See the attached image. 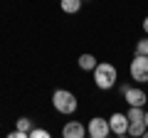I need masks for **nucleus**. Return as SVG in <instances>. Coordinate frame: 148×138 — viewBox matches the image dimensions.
<instances>
[{
	"mask_svg": "<svg viewBox=\"0 0 148 138\" xmlns=\"http://www.w3.org/2000/svg\"><path fill=\"white\" fill-rule=\"evenodd\" d=\"M116 81H119V72H116V67L114 64H109V62H99L94 67V84L99 86V89H114L116 86Z\"/></svg>",
	"mask_w": 148,
	"mask_h": 138,
	"instance_id": "nucleus-1",
	"label": "nucleus"
},
{
	"mask_svg": "<svg viewBox=\"0 0 148 138\" xmlns=\"http://www.w3.org/2000/svg\"><path fill=\"white\" fill-rule=\"evenodd\" d=\"M52 106H54V111L69 116V113L77 111V96H74L72 91H67V89H54V94H52Z\"/></svg>",
	"mask_w": 148,
	"mask_h": 138,
	"instance_id": "nucleus-2",
	"label": "nucleus"
},
{
	"mask_svg": "<svg viewBox=\"0 0 148 138\" xmlns=\"http://www.w3.org/2000/svg\"><path fill=\"white\" fill-rule=\"evenodd\" d=\"M126 116H128V136H143V131H146V121H143L146 111H143V106H128Z\"/></svg>",
	"mask_w": 148,
	"mask_h": 138,
	"instance_id": "nucleus-3",
	"label": "nucleus"
},
{
	"mask_svg": "<svg viewBox=\"0 0 148 138\" xmlns=\"http://www.w3.org/2000/svg\"><path fill=\"white\" fill-rule=\"evenodd\" d=\"M128 72H131V79L133 81H148V57L146 54H133V62L131 67H128Z\"/></svg>",
	"mask_w": 148,
	"mask_h": 138,
	"instance_id": "nucleus-4",
	"label": "nucleus"
},
{
	"mask_svg": "<svg viewBox=\"0 0 148 138\" xmlns=\"http://www.w3.org/2000/svg\"><path fill=\"white\" fill-rule=\"evenodd\" d=\"M111 133V126H109V118H101V116H94L86 126V136L91 138H106Z\"/></svg>",
	"mask_w": 148,
	"mask_h": 138,
	"instance_id": "nucleus-5",
	"label": "nucleus"
},
{
	"mask_svg": "<svg viewBox=\"0 0 148 138\" xmlns=\"http://www.w3.org/2000/svg\"><path fill=\"white\" fill-rule=\"evenodd\" d=\"M123 101H126L128 106H146L148 94L143 89H138V86H128V89L123 91Z\"/></svg>",
	"mask_w": 148,
	"mask_h": 138,
	"instance_id": "nucleus-6",
	"label": "nucleus"
},
{
	"mask_svg": "<svg viewBox=\"0 0 148 138\" xmlns=\"http://www.w3.org/2000/svg\"><path fill=\"white\" fill-rule=\"evenodd\" d=\"M109 126H111V133H116V136H126L128 133V116L126 113H119L114 111L109 118Z\"/></svg>",
	"mask_w": 148,
	"mask_h": 138,
	"instance_id": "nucleus-7",
	"label": "nucleus"
},
{
	"mask_svg": "<svg viewBox=\"0 0 148 138\" xmlns=\"http://www.w3.org/2000/svg\"><path fill=\"white\" fill-rule=\"evenodd\" d=\"M62 136L64 138H84L86 136V126H82L79 121H67L62 128Z\"/></svg>",
	"mask_w": 148,
	"mask_h": 138,
	"instance_id": "nucleus-8",
	"label": "nucleus"
},
{
	"mask_svg": "<svg viewBox=\"0 0 148 138\" xmlns=\"http://www.w3.org/2000/svg\"><path fill=\"white\" fill-rule=\"evenodd\" d=\"M77 64H79V69H84V72H94V67H96L99 62H96L94 54L86 52V54H82V57H79V62H77Z\"/></svg>",
	"mask_w": 148,
	"mask_h": 138,
	"instance_id": "nucleus-9",
	"label": "nucleus"
},
{
	"mask_svg": "<svg viewBox=\"0 0 148 138\" xmlns=\"http://www.w3.org/2000/svg\"><path fill=\"white\" fill-rule=\"evenodd\" d=\"M82 3H84V0H59V5H62V10L67 12V15L79 12L82 10Z\"/></svg>",
	"mask_w": 148,
	"mask_h": 138,
	"instance_id": "nucleus-10",
	"label": "nucleus"
},
{
	"mask_svg": "<svg viewBox=\"0 0 148 138\" xmlns=\"http://www.w3.org/2000/svg\"><path fill=\"white\" fill-rule=\"evenodd\" d=\"M15 128L22 133V138H27V133H30V128H32V121L27 116H20V118H17V123H15Z\"/></svg>",
	"mask_w": 148,
	"mask_h": 138,
	"instance_id": "nucleus-11",
	"label": "nucleus"
},
{
	"mask_svg": "<svg viewBox=\"0 0 148 138\" xmlns=\"http://www.w3.org/2000/svg\"><path fill=\"white\" fill-rule=\"evenodd\" d=\"M27 138H49V131H45V128H30V133H27Z\"/></svg>",
	"mask_w": 148,
	"mask_h": 138,
	"instance_id": "nucleus-12",
	"label": "nucleus"
},
{
	"mask_svg": "<svg viewBox=\"0 0 148 138\" xmlns=\"http://www.w3.org/2000/svg\"><path fill=\"white\" fill-rule=\"evenodd\" d=\"M136 54H146L148 57V37H143V40L136 42Z\"/></svg>",
	"mask_w": 148,
	"mask_h": 138,
	"instance_id": "nucleus-13",
	"label": "nucleus"
},
{
	"mask_svg": "<svg viewBox=\"0 0 148 138\" xmlns=\"http://www.w3.org/2000/svg\"><path fill=\"white\" fill-rule=\"evenodd\" d=\"M143 32H146V35H148V17H146V20H143Z\"/></svg>",
	"mask_w": 148,
	"mask_h": 138,
	"instance_id": "nucleus-14",
	"label": "nucleus"
},
{
	"mask_svg": "<svg viewBox=\"0 0 148 138\" xmlns=\"http://www.w3.org/2000/svg\"><path fill=\"white\" fill-rule=\"evenodd\" d=\"M143 121H146V128H148V111H146V116H143Z\"/></svg>",
	"mask_w": 148,
	"mask_h": 138,
	"instance_id": "nucleus-15",
	"label": "nucleus"
},
{
	"mask_svg": "<svg viewBox=\"0 0 148 138\" xmlns=\"http://www.w3.org/2000/svg\"><path fill=\"white\" fill-rule=\"evenodd\" d=\"M143 136H146V138H148V128H146V131H143Z\"/></svg>",
	"mask_w": 148,
	"mask_h": 138,
	"instance_id": "nucleus-16",
	"label": "nucleus"
},
{
	"mask_svg": "<svg viewBox=\"0 0 148 138\" xmlns=\"http://www.w3.org/2000/svg\"><path fill=\"white\" fill-rule=\"evenodd\" d=\"M84 3H86V0H84Z\"/></svg>",
	"mask_w": 148,
	"mask_h": 138,
	"instance_id": "nucleus-17",
	"label": "nucleus"
}]
</instances>
